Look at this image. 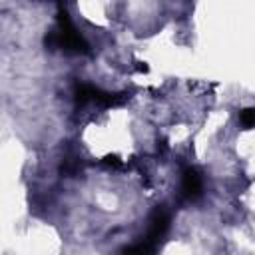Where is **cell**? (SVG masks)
Returning <instances> with one entry per match:
<instances>
[{
	"mask_svg": "<svg viewBox=\"0 0 255 255\" xmlns=\"http://www.w3.org/2000/svg\"><path fill=\"white\" fill-rule=\"evenodd\" d=\"M58 22H60V28L46 36V40H44L46 46L50 50H64L68 54H86L88 44H86L84 36L72 26L66 10L58 12Z\"/></svg>",
	"mask_w": 255,
	"mask_h": 255,
	"instance_id": "cell-1",
	"label": "cell"
},
{
	"mask_svg": "<svg viewBox=\"0 0 255 255\" xmlns=\"http://www.w3.org/2000/svg\"><path fill=\"white\" fill-rule=\"evenodd\" d=\"M181 195L187 201H195L203 195V175L193 165L185 167L181 173Z\"/></svg>",
	"mask_w": 255,
	"mask_h": 255,
	"instance_id": "cell-3",
	"label": "cell"
},
{
	"mask_svg": "<svg viewBox=\"0 0 255 255\" xmlns=\"http://www.w3.org/2000/svg\"><path fill=\"white\" fill-rule=\"evenodd\" d=\"M169 223H171V217H169V211L159 205L153 209V213L149 215V225H147V233L143 237V241H139L137 245L129 247L128 251H137V253H149V251H155L159 247V241L165 237V233L169 231Z\"/></svg>",
	"mask_w": 255,
	"mask_h": 255,
	"instance_id": "cell-2",
	"label": "cell"
},
{
	"mask_svg": "<svg viewBox=\"0 0 255 255\" xmlns=\"http://www.w3.org/2000/svg\"><path fill=\"white\" fill-rule=\"evenodd\" d=\"M239 122L243 124L245 129L253 128V122H255V110H253V108H245V110H241V112H239Z\"/></svg>",
	"mask_w": 255,
	"mask_h": 255,
	"instance_id": "cell-4",
	"label": "cell"
}]
</instances>
